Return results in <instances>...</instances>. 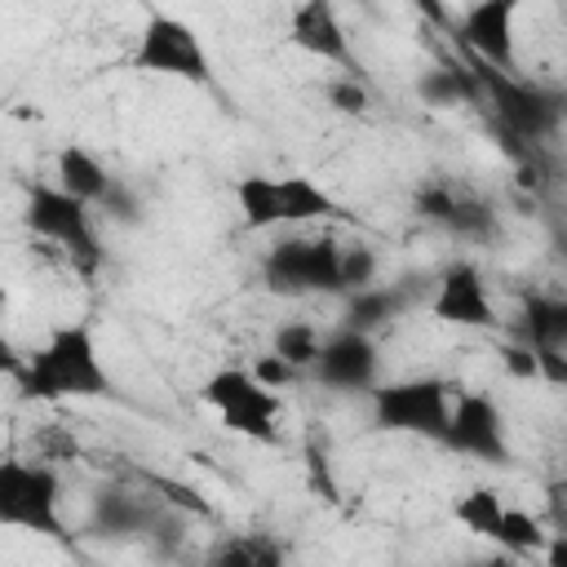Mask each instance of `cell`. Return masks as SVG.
Masks as SVG:
<instances>
[{
  "instance_id": "cell-1",
  "label": "cell",
  "mask_w": 567,
  "mask_h": 567,
  "mask_svg": "<svg viewBox=\"0 0 567 567\" xmlns=\"http://www.w3.org/2000/svg\"><path fill=\"white\" fill-rule=\"evenodd\" d=\"M18 390L35 403H66V399H115V377L97 354V337L89 323H58L44 346H35L18 368Z\"/></svg>"
},
{
  "instance_id": "cell-2",
  "label": "cell",
  "mask_w": 567,
  "mask_h": 567,
  "mask_svg": "<svg viewBox=\"0 0 567 567\" xmlns=\"http://www.w3.org/2000/svg\"><path fill=\"white\" fill-rule=\"evenodd\" d=\"M470 71L478 80V102L492 111L501 146H505V155L514 164L527 159L532 151H540L558 133V124L567 115V102L558 93H549L545 84H532V80H523V75H514L505 66L478 62V58L470 62Z\"/></svg>"
},
{
  "instance_id": "cell-3",
  "label": "cell",
  "mask_w": 567,
  "mask_h": 567,
  "mask_svg": "<svg viewBox=\"0 0 567 567\" xmlns=\"http://www.w3.org/2000/svg\"><path fill=\"white\" fill-rule=\"evenodd\" d=\"M22 221L35 239L53 244L66 252V261L84 275L102 270V239H97V208L84 204L80 195H71L58 182H31L27 186V208Z\"/></svg>"
},
{
  "instance_id": "cell-4",
  "label": "cell",
  "mask_w": 567,
  "mask_h": 567,
  "mask_svg": "<svg viewBox=\"0 0 567 567\" xmlns=\"http://www.w3.org/2000/svg\"><path fill=\"white\" fill-rule=\"evenodd\" d=\"M0 527L66 540L62 523V474L49 461L9 456L0 461Z\"/></svg>"
},
{
  "instance_id": "cell-5",
  "label": "cell",
  "mask_w": 567,
  "mask_h": 567,
  "mask_svg": "<svg viewBox=\"0 0 567 567\" xmlns=\"http://www.w3.org/2000/svg\"><path fill=\"white\" fill-rule=\"evenodd\" d=\"M199 399L217 412V421L230 434H244L252 443H279V394L275 385H266L252 368H217L204 385Z\"/></svg>"
},
{
  "instance_id": "cell-6",
  "label": "cell",
  "mask_w": 567,
  "mask_h": 567,
  "mask_svg": "<svg viewBox=\"0 0 567 567\" xmlns=\"http://www.w3.org/2000/svg\"><path fill=\"white\" fill-rule=\"evenodd\" d=\"M133 66L151 71V75H168V80L195 84V89L213 84V62H208V49H204L199 31L186 18L164 13V9H151L146 22L137 27Z\"/></svg>"
},
{
  "instance_id": "cell-7",
  "label": "cell",
  "mask_w": 567,
  "mask_h": 567,
  "mask_svg": "<svg viewBox=\"0 0 567 567\" xmlns=\"http://www.w3.org/2000/svg\"><path fill=\"white\" fill-rule=\"evenodd\" d=\"M261 284L279 297L341 292V244L332 235H284L261 257Z\"/></svg>"
},
{
  "instance_id": "cell-8",
  "label": "cell",
  "mask_w": 567,
  "mask_h": 567,
  "mask_svg": "<svg viewBox=\"0 0 567 567\" xmlns=\"http://www.w3.org/2000/svg\"><path fill=\"white\" fill-rule=\"evenodd\" d=\"M368 399H372V425L385 434H416V439L439 443L452 416V381L443 377L385 381Z\"/></svg>"
},
{
  "instance_id": "cell-9",
  "label": "cell",
  "mask_w": 567,
  "mask_h": 567,
  "mask_svg": "<svg viewBox=\"0 0 567 567\" xmlns=\"http://www.w3.org/2000/svg\"><path fill=\"white\" fill-rule=\"evenodd\" d=\"M412 213L465 244H492L496 239V208L465 182L452 177H421L412 186Z\"/></svg>"
},
{
  "instance_id": "cell-10",
  "label": "cell",
  "mask_w": 567,
  "mask_h": 567,
  "mask_svg": "<svg viewBox=\"0 0 567 567\" xmlns=\"http://www.w3.org/2000/svg\"><path fill=\"white\" fill-rule=\"evenodd\" d=\"M447 452L483 461V465H509L514 447H509V430H505V412L496 408V399H487L483 390H465L452 403L447 430L439 439Z\"/></svg>"
},
{
  "instance_id": "cell-11",
  "label": "cell",
  "mask_w": 567,
  "mask_h": 567,
  "mask_svg": "<svg viewBox=\"0 0 567 567\" xmlns=\"http://www.w3.org/2000/svg\"><path fill=\"white\" fill-rule=\"evenodd\" d=\"M310 377L337 394H372L381 385V350H377L372 332H359L346 323L337 332H328Z\"/></svg>"
},
{
  "instance_id": "cell-12",
  "label": "cell",
  "mask_w": 567,
  "mask_h": 567,
  "mask_svg": "<svg viewBox=\"0 0 567 567\" xmlns=\"http://www.w3.org/2000/svg\"><path fill=\"white\" fill-rule=\"evenodd\" d=\"M173 514V505L142 478L137 487L128 483H111V487H97L93 501H89V532L93 536H151L164 518Z\"/></svg>"
},
{
  "instance_id": "cell-13",
  "label": "cell",
  "mask_w": 567,
  "mask_h": 567,
  "mask_svg": "<svg viewBox=\"0 0 567 567\" xmlns=\"http://www.w3.org/2000/svg\"><path fill=\"white\" fill-rule=\"evenodd\" d=\"M288 40L301 53L341 66V75H363V66L350 49V31L341 22L337 0H297L292 13H288Z\"/></svg>"
},
{
  "instance_id": "cell-14",
  "label": "cell",
  "mask_w": 567,
  "mask_h": 567,
  "mask_svg": "<svg viewBox=\"0 0 567 567\" xmlns=\"http://www.w3.org/2000/svg\"><path fill=\"white\" fill-rule=\"evenodd\" d=\"M430 315L439 323H456V328H496V310H492V297H487V279L474 261H452L443 266V275L434 279V292H430Z\"/></svg>"
},
{
  "instance_id": "cell-15",
  "label": "cell",
  "mask_w": 567,
  "mask_h": 567,
  "mask_svg": "<svg viewBox=\"0 0 567 567\" xmlns=\"http://www.w3.org/2000/svg\"><path fill=\"white\" fill-rule=\"evenodd\" d=\"M523 0H470L461 13H456V40L478 58V62H492V66H505L514 71V13H518Z\"/></svg>"
},
{
  "instance_id": "cell-16",
  "label": "cell",
  "mask_w": 567,
  "mask_h": 567,
  "mask_svg": "<svg viewBox=\"0 0 567 567\" xmlns=\"http://www.w3.org/2000/svg\"><path fill=\"white\" fill-rule=\"evenodd\" d=\"M53 177H58V186H66L71 195H80L84 204H93L97 213L115 199V190L124 186V177H115L89 146H80V142H66L62 151H58V159H53Z\"/></svg>"
},
{
  "instance_id": "cell-17",
  "label": "cell",
  "mask_w": 567,
  "mask_h": 567,
  "mask_svg": "<svg viewBox=\"0 0 567 567\" xmlns=\"http://www.w3.org/2000/svg\"><path fill=\"white\" fill-rule=\"evenodd\" d=\"M412 306H416V288L412 284H368L359 292H346L341 323L359 328V332H377V328L403 319Z\"/></svg>"
},
{
  "instance_id": "cell-18",
  "label": "cell",
  "mask_w": 567,
  "mask_h": 567,
  "mask_svg": "<svg viewBox=\"0 0 567 567\" xmlns=\"http://www.w3.org/2000/svg\"><path fill=\"white\" fill-rule=\"evenodd\" d=\"M514 337L527 346H567V292H523Z\"/></svg>"
},
{
  "instance_id": "cell-19",
  "label": "cell",
  "mask_w": 567,
  "mask_h": 567,
  "mask_svg": "<svg viewBox=\"0 0 567 567\" xmlns=\"http://www.w3.org/2000/svg\"><path fill=\"white\" fill-rule=\"evenodd\" d=\"M323 217H350L319 182L288 173L279 177V221L284 226H301V221H323Z\"/></svg>"
},
{
  "instance_id": "cell-20",
  "label": "cell",
  "mask_w": 567,
  "mask_h": 567,
  "mask_svg": "<svg viewBox=\"0 0 567 567\" xmlns=\"http://www.w3.org/2000/svg\"><path fill=\"white\" fill-rule=\"evenodd\" d=\"M235 199H239V217L248 230H275L279 221V177L266 173H244L235 182Z\"/></svg>"
},
{
  "instance_id": "cell-21",
  "label": "cell",
  "mask_w": 567,
  "mask_h": 567,
  "mask_svg": "<svg viewBox=\"0 0 567 567\" xmlns=\"http://www.w3.org/2000/svg\"><path fill=\"white\" fill-rule=\"evenodd\" d=\"M416 93H421L425 106L447 111V106H461V102H478V80H474V71H461V66H430L416 80Z\"/></svg>"
},
{
  "instance_id": "cell-22",
  "label": "cell",
  "mask_w": 567,
  "mask_h": 567,
  "mask_svg": "<svg viewBox=\"0 0 567 567\" xmlns=\"http://www.w3.org/2000/svg\"><path fill=\"white\" fill-rule=\"evenodd\" d=\"M284 554H288V549H284L275 536H266V532H244V536L221 540V545L208 554V563H217V567H279Z\"/></svg>"
},
{
  "instance_id": "cell-23",
  "label": "cell",
  "mask_w": 567,
  "mask_h": 567,
  "mask_svg": "<svg viewBox=\"0 0 567 567\" xmlns=\"http://www.w3.org/2000/svg\"><path fill=\"white\" fill-rule=\"evenodd\" d=\"M505 496L496 492V487H474V492H465L461 501H456V523L465 527V532H474V536H487V540H496V532H501V523H505Z\"/></svg>"
},
{
  "instance_id": "cell-24",
  "label": "cell",
  "mask_w": 567,
  "mask_h": 567,
  "mask_svg": "<svg viewBox=\"0 0 567 567\" xmlns=\"http://www.w3.org/2000/svg\"><path fill=\"white\" fill-rule=\"evenodd\" d=\"M319 346H323V332H319L310 319H288V323H279V328H275V341H270V350L284 354L297 372H310V368H315Z\"/></svg>"
},
{
  "instance_id": "cell-25",
  "label": "cell",
  "mask_w": 567,
  "mask_h": 567,
  "mask_svg": "<svg viewBox=\"0 0 567 567\" xmlns=\"http://www.w3.org/2000/svg\"><path fill=\"white\" fill-rule=\"evenodd\" d=\"M496 545L505 549V554H514V558H540L545 554V545H549V536L540 532V518H532L527 509H505V523H501V532H496Z\"/></svg>"
},
{
  "instance_id": "cell-26",
  "label": "cell",
  "mask_w": 567,
  "mask_h": 567,
  "mask_svg": "<svg viewBox=\"0 0 567 567\" xmlns=\"http://www.w3.org/2000/svg\"><path fill=\"white\" fill-rule=\"evenodd\" d=\"M381 261L372 252V244H341V292H359L368 284H377Z\"/></svg>"
},
{
  "instance_id": "cell-27",
  "label": "cell",
  "mask_w": 567,
  "mask_h": 567,
  "mask_svg": "<svg viewBox=\"0 0 567 567\" xmlns=\"http://www.w3.org/2000/svg\"><path fill=\"white\" fill-rule=\"evenodd\" d=\"M328 102L337 106V111H346V115H363L368 111V84H363V75H337V80H328Z\"/></svg>"
},
{
  "instance_id": "cell-28",
  "label": "cell",
  "mask_w": 567,
  "mask_h": 567,
  "mask_svg": "<svg viewBox=\"0 0 567 567\" xmlns=\"http://www.w3.org/2000/svg\"><path fill=\"white\" fill-rule=\"evenodd\" d=\"M496 354H501V363H505L514 377H523V381H540V372H536V354H532V346H527V341H518V337H514V341H505Z\"/></svg>"
},
{
  "instance_id": "cell-29",
  "label": "cell",
  "mask_w": 567,
  "mask_h": 567,
  "mask_svg": "<svg viewBox=\"0 0 567 567\" xmlns=\"http://www.w3.org/2000/svg\"><path fill=\"white\" fill-rule=\"evenodd\" d=\"M536 354V372L549 385H567V346H532Z\"/></svg>"
},
{
  "instance_id": "cell-30",
  "label": "cell",
  "mask_w": 567,
  "mask_h": 567,
  "mask_svg": "<svg viewBox=\"0 0 567 567\" xmlns=\"http://www.w3.org/2000/svg\"><path fill=\"white\" fill-rule=\"evenodd\" d=\"M252 372H257L266 385H275V390H284L288 381H297V377H301V372H297V368H292L284 354H275V350H270V354H261V359L252 363Z\"/></svg>"
},
{
  "instance_id": "cell-31",
  "label": "cell",
  "mask_w": 567,
  "mask_h": 567,
  "mask_svg": "<svg viewBox=\"0 0 567 567\" xmlns=\"http://www.w3.org/2000/svg\"><path fill=\"white\" fill-rule=\"evenodd\" d=\"M306 461H310V487L323 496V501H337V483H332V474H328V461H323V452H306Z\"/></svg>"
},
{
  "instance_id": "cell-32",
  "label": "cell",
  "mask_w": 567,
  "mask_h": 567,
  "mask_svg": "<svg viewBox=\"0 0 567 567\" xmlns=\"http://www.w3.org/2000/svg\"><path fill=\"white\" fill-rule=\"evenodd\" d=\"M421 18H425V27H443V31H452L456 27V13L447 9V0H408Z\"/></svg>"
},
{
  "instance_id": "cell-33",
  "label": "cell",
  "mask_w": 567,
  "mask_h": 567,
  "mask_svg": "<svg viewBox=\"0 0 567 567\" xmlns=\"http://www.w3.org/2000/svg\"><path fill=\"white\" fill-rule=\"evenodd\" d=\"M545 492H549V514H554V527H558V532H567V478H554Z\"/></svg>"
},
{
  "instance_id": "cell-34",
  "label": "cell",
  "mask_w": 567,
  "mask_h": 567,
  "mask_svg": "<svg viewBox=\"0 0 567 567\" xmlns=\"http://www.w3.org/2000/svg\"><path fill=\"white\" fill-rule=\"evenodd\" d=\"M549 567H567V532H554V540L545 545V554H540Z\"/></svg>"
}]
</instances>
